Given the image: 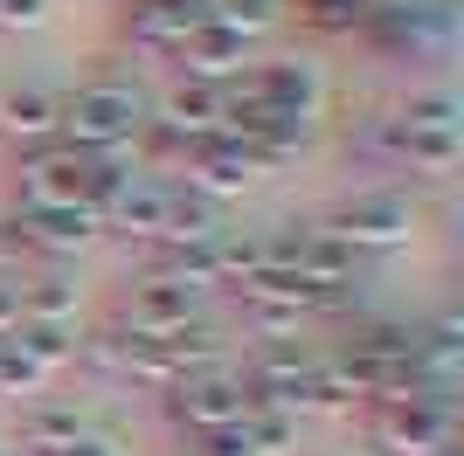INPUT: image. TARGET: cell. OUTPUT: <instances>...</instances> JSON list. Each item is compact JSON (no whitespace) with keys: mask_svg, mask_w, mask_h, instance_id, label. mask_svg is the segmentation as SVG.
<instances>
[{"mask_svg":"<svg viewBox=\"0 0 464 456\" xmlns=\"http://www.w3.org/2000/svg\"><path fill=\"white\" fill-rule=\"evenodd\" d=\"M7 222H14L21 249H28L35 263H70V256H83V249L104 235V222H97L83 201L77 208H14Z\"/></svg>","mask_w":464,"mask_h":456,"instance_id":"7","label":"cell"},{"mask_svg":"<svg viewBox=\"0 0 464 456\" xmlns=\"http://www.w3.org/2000/svg\"><path fill=\"white\" fill-rule=\"evenodd\" d=\"M256 90H264V111L305 125L319 104V76H312V62H256Z\"/></svg>","mask_w":464,"mask_h":456,"instance_id":"17","label":"cell"},{"mask_svg":"<svg viewBox=\"0 0 464 456\" xmlns=\"http://www.w3.org/2000/svg\"><path fill=\"white\" fill-rule=\"evenodd\" d=\"M77 436H83V415L70 401H35L21 415V450H35V456H56L63 442H77Z\"/></svg>","mask_w":464,"mask_h":456,"instance_id":"18","label":"cell"},{"mask_svg":"<svg viewBox=\"0 0 464 456\" xmlns=\"http://www.w3.org/2000/svg\"><path fill=\"white\" fill-rule=\"evenodd\" d=\"M374 7H395V0H368V14H374Z\"/></svg>","mask_w":464,"mask_h":456,"instance_id":"27","label":"cell"},{"mask_svg":"<svg viewBox=\"0 0 464 456\" xmlns=\"http://www.w3.org/2000/svg\"><path fill=\"white\" fill-rule=\"evenodd\" d=\"M388 152L409 159L416 173H450L458 152H464V138L458 132H409V125H388Z\"/></svg>","mask_w":464,"mask_h":456,"instance_id":"19","label":"cell"},{"mask_svg":"<svg viewBox=\"0 0 464 456\" xmlns=\"http://www.w3.org/2000/svg\"><path fill=\"white\" fill-rule=\"evenodd\" d=\"M450 436H458V422H450V408L437 394L374 408V450L382 456H450Z\"/></svg>","mask_w":464,"mask_h":456,"instance_id":"6","label":"cell"},{"mask_svg":"<svg viewBox=\"0 0 464 456\" xmlns=\"http://www.w3.org/2000/svg\"><path fill=\"white\" fill-rule=\"evenodd\" d=\"M56 456H118V450H111L104 436H91V429H83V436H77V442H63Z\"/></svg>","mask_w":464,"mask_h":456,"instance_id":"26","label":"cell"},{"mask_svg":"<svg viewBox=\"0 0 464 456\" xmlns=\"http://www.w3.org/2000/svg\"><path fill=\"white\" fill-rule=\"evenodd\" d=\"M160 125H167V132H180L188 146L215 138V132H222V90H215V83H194V76H180L174 90L160 97Z\"/></svg>","mask_w":464,"mask_h":456,"instance_id":"15","label":"cell"},{"mask_svg":"<svg viewBox=\"0 0 464 456\" xmlns=\"http://www.w3.org/2000/svg\"><path fill=\"white\" fill-rule=\"evenodd\" d=\"M153 277H167V284H188V290L222 284V235H194V242H160V249H153Z\"/></svg>","mask_w":464,"mask_h":456,"instance_id":"16","label":"cell"},{"mask_svg":"<svg viewBox=\"0 0 464 456\" xmlns=\"http://www.w3.org/2000/svg\"><path fill=\"white\" fill-rule=\"evenodd\" d=\"M201 318V290L188 284H167V277H146V284H132V298H125V339H174L180 325Z\"/></svg>","mask_w":464,"mask_h":456,"instance_id":"9","label":"cell"},{"mask_svg":"<svg viewBox=\"0 0 464 456\" xmlns=\"http://www.w3.org/2000/svg\"><path fill=\"white\" fill-rule=\"evenodd\" d=\"M353 270H361V256H353V249L340 242L326 222L298 235V256H291V277H298V284H312V290H340V284H353Z\"/></svg>","mask_w":464,"mask_h":456,"instance_id":"14","label":"cell"},{"mask_svg":"<svg viewBox=\"0 0 464 456\" xmlns=\"http://www.w3.org/2000/svg\"><path fill=\"white\" fill-rule=\"evenodd\" d=\"M188 194H201V201H236L243 187H256L264 180V166H256V146H243V138H229V132H215V138H201V146L188 152Z\"/></svg>","mask_w":464,"mask_h":456,"instance_id":"8","label":"cell"},{"mask_svg":"<svg viewBox=\"0 0 464 456\" xmlns=\"http://www.w3.org/2000/svg\"><path fill=\"white\" fill-rule=\"evenodd\" d=\"M326 228L353 249V256H361V249H402L409 235H416V201L395 194V187H374V194L340 201V208L326 214Z\"/></svg>","mask_w":464,"mask_h":456,"instance_id":"5","label":"cell"},{"mask_svg":"<svg viewBox=\"0 0 464 456\" xmlns=\"http://www.w3.org/2000/svg\"><path fill=\"white\" fill-rule=\"evenodd\" d=\"M91 159L97 152H77V146H35L14 159V201L21 208H77L83 187H91Z\"/></svg>","mask_w":464,"mask_h":456,"instance_id":"4","label":"cell"},{"mask_svg":"<svg viewBox=\"0 0 464 456\" xmlns=\"http://www.w3.org/2000/svg\"><path fill=\"white\" fill-rule=\"evenodd\" d=\"M167 180H132V187L118 194L111 208H104V228L111 235H125V242H167Z\"/></svg>","mask_w":464,"mask_h":456,"instance_id":"12","label":"cell"},{"mask_svg":"<svg viewBox=\"0 0 464 456\" xmlns=\"http://www.w3.org/2000/svg\"><path fill=\"white\" fill-rule=\"evenodd\" d=\"M70 366H77V332H63V325H21V332L0 339V394H42Z\"/></svg>","mask_w":464,"mask_h":456,"instance_id":"3","label":"cell"},{"mask_svg":"<svg viewBox=\"0 0 464 456\" xmlns=\"http://www.w3.org/2000/svg\"><path fill=\"white\" fill-rule=\"evenodd\" d=\"M0 138H14L21 152L56 146V138H63V97L42 90V83H14V90H0Z\"/></svg>","mask_w":464,"mask_h":456,"instance_id":"10","label":"cell"},{"mask_svg":"<svg viewBox=\"0 0 464 456\" xmlns=\"http://www.w3.org/2000/svg\"><path fill=\"white\" fill-rule=\"evenodd\" d=\"M395 125H409V132H458V97H450V90H423V97H409Z\"/></svg>","mask_w":464,"mask_h":456,"instance_id":"21","label":"cell"},{"mask_svg":"<svg viewBox=\"0 0 464 456\" xmlns=\"http://www.w3.org/2000/svg\"><path fill=\"white\" fill-rule=\"evenodd\" d=\"M7 332H21V284L14 277H0V339Z\"/></svg>","mask_w":464,"mask_h":456,"instance_id":"25","label":"cell"},{"mask_svg":"<svg viewBox=\"0 0 464 456\" xmlns=\"http://www.w3.org/2000/svg\"><path fill=\"white\" fill-rule=\"evenodd\" d=\"M256 408L250 380L236 374V366H208V374H188L167 387V415L194 436H215V429H236V422Z\"/></svg>","mask_w":464,"mask_h":456,"instance_id":"2","label":"cell"},{"mask_svg":"<svg viewBox=\"0 0 464 456\" xmlns=\"http://www.w3.org/2000/svg\"><path fill=\"white\" fill-rule=\"evenodd\" d=\"M139 125H146V97L132 90V83H83V90L63 97V146H77V152H118V146H132Z\"/></svg>","mask_w":464,"mask_h":456,"instance_id":"1","label":"cell"},{"mask_svg":"<svg viewBox=\"0 0 464 456\" xmlns=\"http://www.w3.org/2000/svg\"><path fill=\"white\" fill-rule=\"evenodd\" d=\"M21 284V325H77V277L63 263H35L28 277H14Z\"/></svg>","mask_w":464,"mask_h":456,"instance_id":"13","label":"cell"},{"mask_svg":"<svg viewBox=\"0 0 464 456\" xmlns=\"http://www.w3.org/2000/svg\"><path fill=\"white\" fill-rule=\"evenodd\" d=\"M28 270H35V256L21 249L14 222H0V277H28Z\"/></svg>","mask_w":464,"mask_h":456,"instance_id":"23","label":"cell"},{"mask_svg":"<svg viewBox=\"0 0 464 456\" xmlns=\"http://www.w3.org/2000/svg\"><path fill=\"white\" fill-rule=\"evenodd\" d=\"M0 456H7V450H0Z\"/></svg>","mask_w":464,"mask_h":456,"instance_id":"28","label":"cell"},{"mask_svg":"<svg viewBox=\"0 0 464 456\" xmlns=\"http://www.w3.org/2000/svg\"><path fill=\"white\" fill-rule=\"evenodd\" d=\"M298 14H305L312 28H326V35H347V28L368 21V0H298Z\"/></svg>","mask_w":464,"mask_h":456,"instance_id":"22","label":"cell"},{"mask_svg":"<svg viewBox=\"0 0 464 456\" xmlns=\"http://www.w3.org/2000/svg\"><path fill=\"white\" fill-rule=\"evenodd\" d=\"M49 0H0V28H42Z\"/></svg>","mask_w":464,"mask_h":456,"instance_id":"24","label":"cell"},{"mask_svg":"<svg viewBox=\"0 0 464 456\" xmlns=\"http://www.w3.org/2000/svg\"><path fill=\"white\" fill-rule=\"evenodd\" d=\"M215 21L236 28L243 42H256V35H271L277 21H285V0H215Z\"/></svg>","mask_w":464,"mask_h":456,"instance_id":"20","label":"cell"},{"mask_svg":"<svg viewBox=\"0 0 464 456\" xmlns=\"http://www.w3.org/2000/svg\"><path fill=\"white\" fill-rule=\"evenodd\" d=\"M180 62H188L194 83H236V76L250 70V42L236 35V28H222V21H201L188 42H180Z\"/></svg>","mask_w":464,"mask_h":456,"instance_id":"11","label":"cell"}]
</instances>
